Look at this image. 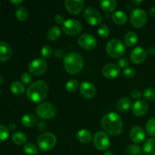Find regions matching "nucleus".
<instances>
[{
    "mask_svg": "<svg viewBox=\"0 0 155 155\" xmlns=\"http://www.w3.org/2000/svg\"><path fill=\"white\" fill-rule=\"evenodd\" d=\"M36 112L38 117L41 119L49 120L54 117L57 113V110L51 103L43 102L37 106Z\"/></svg>",
    "mask_w": 155,
    "mask_h": 155,
    "instance_id": "6",
    "label": "nucleus"
},
{
    "mask_svg": "<svg viewBox=\"0 0 155 155\" xmlns=\"http://www.w3.org/2000/svg\"><path fill=\"white\" fill-rule=\"evenodd\" d=\"M15 15H16L17 18H18L19 21H24L28 18L29 16V12L28 10L25 7H19L16 10V12H15Z\"/></svg>",
    "mask_w": 155,
    "mask_h": 155,
    "instance_id": "31",
    "label": "nucleus"
},
{
    "mask_svg": "<svg viewBox=\"0 0 155 155\" xmlns=\"http://www.w3.org/2000/svg\"><path fill=\"white\" fill-rule=\"evenodd\" d=\"M23 2L22 0H15V1H13V0H11L10 2L12 3V4L15 5H18L19 4H21V3H22Z\"/></svg>",
    "mask_w": 155,
    "mask_h": 155,
    "instance_id": "47",
    "label": "nucleus"
},
{
    "mask_svg": "<svg viewBox=\"0 0 155 155\" xmlns=\"http://www.w3.org/2000/svg\"><path fill=\"white\" fill-rule=\"evenodd\" d=\"M101 125L104 131L111 136H119L124 130L122 119L115 112H110L104 115L101 120Z\"/></svg>",
    "mask_w": 155,
    "mask_h": 155,
    "instance_id": "1",
    "label": "nucleus"
},
{
    "mask_svg": "<svg viewBox=\"0 0 155 155\" xmlns=\"http://www.w3.org/2000/svg\"><path fill=\"white\" fill-rule=\"evenodd\" d=\"M112 21L117 25H124L127 21V15L123 11H117L111 15Z\"/></svg>",
    "mask_w": 155,
    "mask_h": 155,
    "instance_id": "20",
    "label": "nucleus"
},
{
    "mask_svg": "<svg viewBox=\"0 0 155 155\" xmlns=\"http://www.w3.org/2000/svg\"><path fill=\"white\" fill-rule=\"evenodd\" d=\"M12 141L18 145H22L27 142V137L24 133L21 132H16L14 133L12 136Z\"/></svg>",
    "mask_w": 155,
    "mask_h": 155,
    "instance_id": "27",
    "label": "nucleus"
},
{
    "mask_svg": "<svg viewBox=\"0 0 155 155\" xmlns=\"http://www.w3.org/2000/svg\"><path fill=\"white\" fill-rule=\"evenodd\" d=\"M132 107V100L128 97H124L117 101L116 107L119 111H127Z\"/></svg>",
    "mask_w": 155,
    "mask_h": 155,
    "instance_id": "21",
    "label": "nucleus"
},
{
    "mask_svg": "<svg viewBox=\"0 0 155 155\" xmlns=\"http://www.w3.org/2000/svg\"><path fill=\"white\" fill-rule=\"evenodd\" d=\"M48 68L46 61L42 58H36L29 64V71L35 76H41L45 74Z\"/></svg>",
    "mask_w": 155,
    "mask_h": 155,
    "instance_id": "11",
    "label": "nucleus"
},
{
    "mask_svg": "<svg viewBox=\"0 0 155 155\" xmlns=\"http://www.w3.org/2000/svg\"><path fill=\"white\" fill-rule=\"evenodd\" d=\"M53 52L52 48L49 45H46L45 46L42 47V50H41V56L43 58H48L51 56Z\"/></svg>",
    "mask_w": 155,
    "mask_h": 155,
    "instance_id": "37",
    "label": "nucleus"
},
{
    "mask_svg": "<svg viewBox=\"0 0 155 155\" xmlns=\"http://www.w3.org/2000/svg\"><path fill=\"white\" fill-rule=\"evenodd\" d=\"M147 51L142 47H136L130 53V60L136 64L142 63L147 58Z\"/></svg>",
    "mask_w": 155,
    "mask_h": 155,
    "instance_id": "15",
    "label": "nucleus"
},
{
    "mask_svg": "<svg viewBox=\"0 0 155 155\" xmlns=\"http://www.w3.org/2000/svg\"><path fill=\"white\" fill-rule=\"evenodd\" d=\"M142 150L144 154L146 155H155V138L145 141Z\"/></svg>",
    "mask_w": 155,
    "mask_h": 155,
    "instance_id": "24",
    "label": "nucleus"
},
{
    "mask_svg": "<svg viewBox=\"0 0 155 155\" xmlns=\"http://www.w3.org/2000/svg\"><path fill=\"white\" fill-rule=\"evenodd\" d=\"M145 129H146V131L148 133V135L155 136V117L151 118L147 122Z\"/></svg>",
    "mask_w": 155,
    "mask_h": 155,
    "instance_id": "34",
    "label": "nucleus"
},
{
    "mask_svg": "<svg viewBox=\"0 0 155 155\" xmlns=\"http://www.w3.org/2000/svg\"><path fill=\"white\" fill-rule=\"evenodd\" d=\"M148 20L147 14L143 9L136 8L130 15V23L135 28H141L145 25Z\"/></svg>",
    "mask_w": 155,
    "mask_h": 155,
    "instance_id": "8",
    "label": "nucleus"
},
{
    "mask_svg": "<svg viewBox=\"0 0 155 155\" xmlns=\"http://www.w3.org/2000/svg\"><path fill=\"white\" fill-rule=\"evenodd\" d=\"M142 0H139V1H136V0H134V1H133V4H134L135 5H136V6H138V5H139L140 4H142Z\"/></svg>",
    "mask_w": 155,
    "mask_h": 155,
    "instance_id": "50",
    "label": "nucleus"
},
{
    "mask_svg": "<svg viewBox=\"0 0 155 155\" xmlns=\"http://www.w3.org/2000/svg\"><path fill=\"white\" fill-rule=\"evenodd\" d=\"M120 74V68L114 64H107L102 68V74L107 79L113 80Z\"/></svg>",
    "mask_w": 155,
    "mask_h": 155,
    "instance_id": "16",
    "label": "nucleus"
},
{
    "mask_svg": "<svg viewBox=\"0 0 155 155\" xmlns=\"http://www.w3.org/2000/svg\"><path fill=\"white\" fill-rule=\"evenodd\" d=\"M84 4L85 2L83 0H66L64 2L67 11L73 15L80 14L83 11Z\"/></svg>",
    "mask_w": 155,
    "mask_h": 155,
    "instance_id": "13",
    "label": "nucleus"
},
{
    "mask_svg": "<svg viewBox=\"0 0 155 155\" xmlns=\"http://www.w3.org/2000/svg\"><path fill=\"white\" fill-rule=\"evenodd\" d=\"M143 97L148 101L155 100V88L150 87L145 89L143 92Z\"/></svg>",
    "mask_w": 155,
    "mask_h": 155,
    "instance_id": "36",
    "label": "nucleus"
},
{
    "mask_svg": "<svg viewBox=\"0 0 155 155\" xmlns=\"http://www.w3.org/2000/svg\"><path fill=\"white\" fill-rule=\"evenodd\" d=\"M77 138L78 141L81 143L88 144L92 140V133L89 130L83 129L78 131L77 134Z\"/></svg>",
    "mask_w": 155,
    "mask_h": 155,
    "instance_id": "23",
    "label": "nucleus"
},
{
    "mask_svg": "<svg viewBox=\"0 0 155 155\" xmlns=\"http://www.w3.org/2000/svg\"><path fill=\"white\" fill-rule=\"evenodd\" d=\"M130 136L133 142L136 144H139L144 142L146 136H145V131L142 127H134L130 130Z\"/></svg>",
    "mask_w": 155,
    "mask_h": 155,
    "instance_id": "18",
    "label": "nucleus"
},
{
    "mask_svg": "<svg viewBox=\"0 0 155 155\" xmlns=\"http://www.w3.org/2000/svg\"><path fill=\"white\" fill-rule=\"evenodd\" d=\"M99 3L101 9L107 13L114 11L117 5V2L115 0H101Z\"/></svg>",
    "mask_w": 155,
    "mask_h": 155,
    "instance_id": "25",
    "label": "nucleus"
},
{
    "mask_svg": "<svg viewBox=\"0 0 155 155\" xmlns=\"http://www.w3.org/2000/svg\"><path fill=\"white\" fill-rule=\"evenodd\" d=\"M123 74L127 78H133L136 76V71L134 68H127L126 69H124V71H123Z\"/></svg>",
    "mask_w": 155,
    "mask_h": 155,
    "instance_id": "39",
    "label": "nucleus"
},
{
    "mask_svg": "<svg viewBox=\"0 0 155 155\" xmlns=\"http://www.w3.org/2000/svg\"><path fill=\"white\" fill-rule=\"evenodd\" d=\"M106 51L111 58H120L126 52V46L120 39H112L106 45Z\"/></svg>",
    "mask_w": 155,
    "mask_h": 155,
    "instance_id": "4",
    "label": "nucleus"
},
{
    "mask_svg": "<svg viewBox=\"0 0 155 155\" xmlns=\"http://www.w3.org/2000/svg\"><path fill=\"white\" fill-rule=\"evenodd\" d=\"M12 48L8 43L0 41V61L5 62L12 58Z\"/></svg>",
    "mask_w": 155,
    "mask_h": 155,
    "instance_id": "19",
    "label": "nucleus"
},
{
    "mask_svg": "<svg viewBox=\"0 0 155 155\" xmlns=\"http://www.w3.org/2000/svg\"><path fill=\"white\" fill-rule=\"evenodd\" d=\"M16 129V125L15 124H12L8 126V130H11V131H14Z\"/></svg>",
    "mask_w": 155,
    "mask_h": 155,
    "instance_id": "49",
    "label": "nucleus"
},
{
    "mask_svg": "<svg viewBox=\"0 0 155 155\" xmlns=\"http://www.w3.org/2000/svg\"><path fill=\"white\" fill-rule=\"evenodd\" d=\"M21 79V81H22V83H24V84H29L31 82L32 77L29 73L25 72L24 74H22Z\"/></svg>",
    "mask_w": 155,
    "mask_h": 155,
    "instance_id": "40",
    "label": "nucleus"
},
{
    "mask_svg": "<svg viewBox=\"0 0 155 155\" xmlns=\"http://www.w3.org/2000/svg\"><path fill=\"white\" fill-rule=\"evenodd\" d=\"M3 82H4V78H3L2 76L0 75V85L2 84Z\"/></svg>",
    "mask_w": 155,
    "mask_h": 155,
    "instance_id": "51",
    "label": "nucleus"
},
{
    "mask_svg": "<svg viewBox=\"0 0 155 155\" xmlns=\"http://www.w3.org/2000/svg\"><path fill=\"white\" fill-rule=\"evenodd\" d=\"M83 16L88 24L92 26L99 25L102 21V16L101 13L93 7L86 8L83 12Z\"/></svg>",
    "mask_w": 155,
    "mask_h": 155,
    "instance_id": "9",
    "label": "nucleus"
},
{
    "mask_svg": "<svg viewBox=\"0 0 155 155\" xmlns=\"http://www.w3.org/2000/svg\"><path fill=\"white\" fill-rule=\"evenodd\" d=\"M131 95L134 99L139 100V98H141V95H142V93H141L140 90H139V89H134V90L132 92Z\"/></svg>",
    "mask_w": 155,
    "mask_h": 155,
    "instance_id": "43",
    "label": "nucleus"
},
{
    "mask_svg": "<svg viewBox=\"0 0 155 155\" xmlns=\"http://www.w3.org/2000/svg\"><path fill=\"white\" fill-rule=\"evenodd\" d=\"M133 113L136 117H142L147 114L148 110V104L145 100H137L133 105Z\"/></svg>",
    "mask_w": 155,
    "mask_h": 155,
    "instance_id": "17",
    "label": "nucleus"
},
{
    "mask_svg": "<svg viewBox=\"0 0 155 155\" xmlns=\"http://www.w3.org/2000/svg\"><path fill=\"white\" fill-rule=\"evenodd\" d=\"M56 136L49 132L42 133L37 139L38 147L42 151H48L52 149L56 145Z\"/></svg>",
    "mask_w": 155,
    "mask_h": 155,
    "instance_id": "5",
    "label": "nucleus"
},
{
    "mask_svg": "<svg viewBox=\"0 0 155 155\" xmlns=\"http://www.w3.org/2000/svg\"><path fill=\"white\" fill-rule=\"evenodd\" d=\"M26 93L28 99L33 102H42L48 95V86L45 82L39 80L28 86Z\"/></svg>",
    "mask_w": 155,
    "mask_h": 155,
    "instance_id": "2",
    "label": "nucleus"
},
{
    "mask_svg": "<svg viewBox=\"0 0 155 155\" xmlns=\"http://www.w3.org/2000/svg\"><path fill=\"white\" fill-rule=\"evenodd\" d=\"M147 53L150 54V55H154V54H155V46L151 45V46L148 47V50H147Z\"/></svg>",
    "mask_w": 155,
    "mask_h": 155,
    "instance_id": "45",
    "label": "nucleus"
},
{
    "mask_svg": "<svg viewBox=\"0 0 155 155\" xmlns=\"http://www.w3.org/2000/svg\"><path fill=\"white\" fill-rule=\"evenodd\" d=\"M54 21L58 24H63L64 23V18L61 15H57L54 17Z\"/></svg>",
    "mask_w": 155,
    "mask_h": 155,
    "instance_id": "44",
    "label": "nucleus"
},
{
    "mask_svg": "<svg viewBox=\"0 0 155 155\" xmlns=\"http://www.w3.org/2000/svg\"><path fill=\"white\" fill-rule=\"evenodd\" d=\"M46 129V124L44 122H40L38 124V130H40V131H43Z\"/></svg>",
    "mask_w": 155,
    "mask_h": 155,
    "instance_id": "46",
    "label": "nucleus"
},
{
    "mask_svg": "<svg viewBox=\"0 0 155 155\" xmlns=\"http://www.w3.org/2000/svg\"><path fill=\"white\" fill-rule=\"evenodd\" d=\"M126 153L128 155H143V150H142L140 146L136 145V144H132L128 145L126 150Z\"/></svg>",
    "mask_w": 155,
    "mask_h": 155,
    "instance_id": "30",
    "label": "nucleus"
},
{
    "mask_svg": "<svg viewBox=\"0 0 155 155\" xmlns=\"http://www.w3.org/2000/svg\"><path fill=\"white\" fill-rule=\"evenodd\" d=\"M93 143L97 149L100 151H107L110 147V138L105 133L99 131L94 136Z\"/></svg>",
    "mask_w": 155,
    "mask_h": 155,
    "instance_id": "10",
    "label": "nucleus"
},
{
    "mask_svg": "<svg viewBox=\"0 0 155 155\" xmlns=\"http://www.w3.org/2000/svg\"><path fill=\"white\" fill-rule=\"evenodd\" d=\"M138 40V36L135 32L130 31L127 33L124 36V42L129 47H131L136 43Z\"/></svg>",
    "mask_w": 155,
    "mask_h": 155,
    "instance_id": "28",
    "label": "nucleus"
},
{
    "mask_svg": "<svg viewBox=\"0 0 155 155\" xmlns=\"http://www.w3.org/2000/svg\"><path fill=\"white\" fill-rule=\"evenodd\" d=\"M77 42L82 48L86 50L93 49L97 45V39H95V36L92 34H88V33L81 35L78 38Z\"/></svg>",
    "mask_w": 155,
    "mask_h": 155,
    "instance_id": "12",
    "label": "nucleus"
},
{
    "mask_svg": "<svg viewBox=\"0 0 155 155\" xmlns=\"http://www.w3.org/2000/svg\"><path fill=\"white\" fill-rule=\"evenodd\" d=\"M83 59L80 54L71 52L66 54L64 59V67L67 72L72 75L78 74L83 68Z\"/></svg>",
    "mask_w": 155,
    "mask_h": 155,
    "instance_id": "3",
    "label": "nucleus"
},
{
    "mask_svg": "<svg viewBox=\"0 0 155 155\" xmlns=\"http://www.w3.org/2000/svg\"><path fill=\"white\" fill-rule=\"evenodd\" d=\"M61 29L65 34L74 36L81 33L83 27H82L81 23L77 20L70 19L64 21V23L62 24Z\"/></svg>",
    "mask_w": 155,
    "mask_h": 155,
    "instance_id": "7",
    "label": "nucleus"
},
{
    "mask_svg": "<svg viewBox=\"0 0 155 155\" xmlns=\"http://www.w3.org/2000/svg\"><path fill=\"white\" fill-rule=\"evenodd\" d=\"M21 122L24 127H27V128H30L36 125V124L37 123V119L33 114H27L22 117Z\"/></svg>",
    "mask_w": 155,
    "mask_h": 155,
    "instance_id": "22",
    "label": "nucleus"
},
{
    "mask_svg": "<svg viewBox=\"0 0 155 155\" xmlns=\"http://www.w3.org/2000/svg\"><path fill=\"white\" fill-rule=\"evenodd\" d=\"M98 34L101 38L105 39V38L108 37L109 34H110V29L105 24H101L98 29Z\"/></svg>",
    "mask_w": 155,
    "mask_h": 155,
    "instance_id": "35",
    "label": "nucleus"
},
{
    "mask_svg": "<svg viewBox=\"0 0 155 155\" xmlns=\"http://www.w3.org/2000/svg\"><path fill=\"white\" fill-rule=\"evenodd\" d=\"M80 92L85 98H92L96 94V88L92 83L85 81L80 85Z\"/></svg>",
    "mask_w": 155,
    "mask_h": 155,
    "instance_id": "14",
    "label": "nucleus"
},
{
    "mask_svg": "<svg viewBox=\"0 0 155 155\" xmlns=\"http://www.w3.org/2000/svg\"><path fill=\"white\" fill-rule=\"evenodd\" d=\"M24 152L28 155H36L39 153L37 147L33 143H29L24 146Z\"/></svg>",
    "mask_w": 155,
    "mask_h": 155,
    "instance_id": "33",
    "label": "nucleus"
},
{
    "mask_svg": "<svg viewBox=\"0 0 155 155\" xmlns=\"http://www.w3.org/2000/svg\"><path fill=\"white\" fill-rule=\"evenodd\" d=\"M61 35V31L60 28L57 26H53L47 32V39L49 41L54 42L58 39Z\"/></svg>",
    "mask_w": 155,
    "mask_h": 155,
    "instance_id": "26",
    "label": "nucleus"
},
{
    "mask_svg": "<svg viewBox=\"0 0 155 155\" xmlns=\"http://www.w3.org/2000/svg\"><path fill=\"white\" fill-rule=\"evenodd\" d=\"M149 15H151V17H154L155 16V6H153L149 11Z\"/></svg>",
    "mask_w": 155,
    "mask_h": 155,
    "instance_id": "48",
    "label": "nucleus"
},
{
    "mask_svg": "<svg viewBox=\"0 0 155 155\" xmlns=\"http://www.w3.org/2000/svg\"><path fill=\"white\" fill-rule=\"evenodd\" d=\"M11 91L13 94L16 95H21L24 94V91H25V88H24V83H21V82H14L11 85Z\"/></svg>",
    "mask_w": 155,
    "mask_h": 155,
    "instance_id": "29",
    "label": "nucleus"
},
{
    "mask_svg": "<svg viewBox=\"0 0 155 155\" xmlns=\"http://www.w3.org/2000/svg\"><path fill=\"white\" fill-rule=\"evenodd\" d=\"M80 84H79V82L77 80H71L66 83V88L67 91H68L69 92H74L78 89Z\"/></svg>",
    "mask_w": 155,
    "mask_h": 155,
    "instance_id": "32",
    "label": "nucleus"
},
{
    "mask_svg": "<svg viewBox=\"0 0 155 155\" xmlns=\"http://www.w3.org/2000/svg\"><path fill=\"white\" fill-rule=\"evenodd\" d=\"M54 55L57 58H65L66 54H65L64 51L62 48H57V49L54 50Z\"/></svg>",
    "mask_w": 155,
    "mask_h": 155,
    "instance_id": "42",
    "label": "nucleus"
},
{
    "mask_svg": "<svg viewBox=\"0 0 155 155\" xmlns=\"http://www.w3.org/2000/svg\"><path fill=\"white\" fill-rule=\"evenodd\" d=\"M9 136V130L7 127L0 124V142H5Z\"/></svg>",
    "mask_w": 155,
    "mask_h": 155,
    "instance_id": "38",
    "label": "nucleus"
},
{
    "mask_svg": "<svg viewBox=\"0 0 155 155\" xmlns=\"http://www.w3.org/2000/svg\"><path fill=\"white\" fill-rule=\"evenodd\" d=\"M118 67L120 68H124V69H126V68H127V67L129 66V64H130V62H129L128 59L127 58H120L119 61H118Z\"/></svg>",
    "mask_w": 155,
    "mask_h": 155,
    "instance_id": "41",
    "label": "nucleus"
},
{
    "mask_svg": "<svg viewBox=\"0 0 155 155\" xmlns=\"http://www.w3.org/2000/svg\"><path fill=\"white\" fill-rule=\"evenodd\" d=\"M104 155H114V154L111 151H106V152L104 153Z\"/></svg>",
    "mask_w": 155,
    "mask_h": 155,
    "instance_id": "52",
    "label": "nucleus"
}]
</instances>
